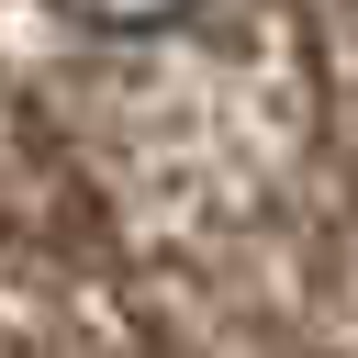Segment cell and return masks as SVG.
I'll use <instances>...</instances> for the list:
<instances>
[{
	"label": "cell",
	"mask_w": 358,
	"mask_h": 358,
	"mask_svg": "<svg viewBox=\"0 0 358 358\" xmlns=\"http://www.w3.org/2000/svg\"><path fill=\"white\" fill-rule=\"evenodd\" d=\"M67 22H90V34H168V22H190L201 0H56Z\"/></svg>",
	"instance_id": "obj_1"
}]
</instances>
